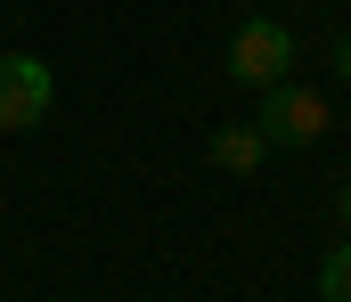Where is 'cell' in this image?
I'll use <instances>...</instances> for the list:
<instances>
[{"mask_svg":"<svg viewBox=\"0 0 351 302\" xmlns=\"http://www.w3.org/2000/svg\"><path fill=\"white\" fill-rule=\"evenodd\" d=\"M335 212H343V229H351V180H343V188H335Z\"/></svg>","mask_w":351,"mask_h":302,"instance_id":"52a82bcc","label":"cell"},{"mask_svg":"<svg viewBox=\"0 0 351 302\" xmlns=\"http://www.w3.org/2000/svg\"><path fill=\"white\" fill-rule=\"evenodd\" d=\"M327 66H335V82H351V33H335V41H327Z\"/></svg>","mask_w":351,"mask_h":302,"instance_id":"8992f818","label":"cell"},{"mask_svg":"<svg viewBox=\"0 0 351 302\" xmlns=\"http://www.w3.org/2000/svg\"><path fill=\"white\" fill-rule=\"evenodd\" d=\"M49 106H58V74H49L41 58L8 49V58H0V139H8V131L49 123Z\"/></svg>","mask_w":351,"mask_h":302,"instance_id":"3957f363","label":"cell"},{"mask_svg":"<svg viewBox=\"0 0 351 302\" xmlns=\"http://www.w3.org/2000/svg\"><path fill=\"white\" fill-rule=\"evenodd\" d=\"M254 131L269 139V155H302V147H319L327 131H335V106H327V90H311V82H269V90H254Z\"/></svg>","mask_w":351,"mask_h":302,"instance_id":"6da1fadb","label":"cell"},{"mask_svg":"<svg viewBox=\"0 0 351 302\" xmlns=\"http://www.w3.org/2000/svg\"><path fill=\"white\" fill-rule=\"evenodd\" d=\"M319 302H351V237L327 245V262H319Z\"/></svg>","mask_w":351,"mask_h":302,"instance_id":"5b68a950","label":"cell"},{"mask_svg":"<svg viewBox=\"0 0 351 302\" xmlns=\"http://www.w3.org/2000/svg\"><path fill=\"white\" fill-rule=\"evenodd\" d=\"M221 74H229L237 90L286 82V74H294V33H286L278 16H245V25L229 33V49H221Z\"/></svg>","mask_w":351,"mask_h":302,"instance_id":"7a4b0ae2","label":"cell"},{"mask_svg":"<svg viewBox=\"0 0 351 302\" xmlns=\"http://www.w3.org/2000/svg\"><path fill=\"white\" fill-rule=\"evenodd\" d=\"M204 155H213V164H221L229 180H254V172H262V164H269V139H262V131H254V123H221Z\"/></svg>","mask_w":351,"mask_h":302,"instance_id":"277c9868","label":"cell"}]
</instances>
